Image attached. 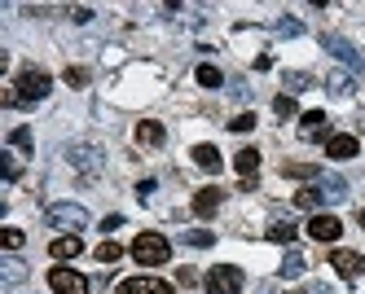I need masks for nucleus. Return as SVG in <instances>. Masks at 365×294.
Masks as SVG:
<instances>
[{"mask_svg":"<svg viewBox=\"0 0 365 294\" xmlns=\"http://www.w3.org/2000/svg\"><path fill=\"white\" fill-rule=\"evenodd\" d=\"M172 246H168V237L163 233H141L137 242H133V259L145 263V268H159V263H168Z\"/></svg>","mask_w":365,"mask_h":294,"instance_id":"nucleus-1","label":"nucleus"},{"mask_svg":"<svg viewBox=\"0 0 365 294\" xmlns=\"http://www.w3.org/2000/svg\"><path fill=\"white\" fill-rule=\"evenodd\" d=\"M44 224H48V229L80 233V229H88V211H84L80 202H58V206H48V211H44Z\"/></svg>","mask_w":365,"mask_h":294,"instance_id":"nucleus-2","label":"nucleus"},{"mask_svg":"<svg viewBox=\"0 0 365 294\" xmlns=\"http://www.w3.org/2000/svg\"><path fill=\"white\" fill-rule=\"evenodd\" d=\"M202 285H207V294H238L242 290V268L238 263H216V268L202 277Z\"/></svg>","mask_w":365,"mask_h":294,"instance_id":"nucleus-3","label":"nucleus"},{"mask_svg":"<svg viewBox=\"0 0 365 294\" xmlns=\"http://www.w3.org/2000/svg\"><path fill=\"white\" fill-rule=\"evenodd\" d=\"M48 84H53V79H48V70H40V66H27V70H22L18 75V101H40V97H48Z\"/></svg>","mask_w":365,"mask_h":294,"instance_id":"nucleus-4","label":"nucleus"},{"mask_svg":"<svg viewBox=\"0 0 365 294\" xmlns=\"http://www.w3.org/2000/svg\"><path fill=\"white\" fill-rule=\"evenodd\" d=\"M48 285H53V294H88V277L66 268V263H58V268H48Z\"/></svg>","mask_w":365,"mask_h":294,"instance_id":"nucleus-5","label":"nucleus"},{"mask_svg":"<svg viewBox=\"0 0 365 294\" xmlns=\"http://www.w3.org/2000/svg\"><path fill=\"white\" fill-rule=\"evenodd\" d=\"M334 132H330V119L322 110H308L299 115V141H330Z\"/></svg>","mask_w":365,"mask_h":294,"instance_id":"nucleus-6","label":"nucleus"},{"mask_svg":"<svg viewBox=\"0 0 365 294\" xmlns=\"http://www.w3.org/2000/svg\"><path fill=\"white\" fill-rule=\"evenodd\" d=\"M330 263H334V273L344 281H361L365 277V255H356V251H334Z\"/></svg>","mask_w":365,"mask_h":294,"instance_id":"nucleus-7","label":"nucleus"},{"mask_svg":"<svg viewBox=\"0 0 365 294\" xmlns=\"http://www.w3.org/2000/svg\"><path fill=\"white\" fill-rule=\"evenodd\" d=\"M339 233H344V224H339V216H312L308 220V237L312 242H339Z\"/></svg>","mask_w":365,"mask_h":294,"instance_id":"nucleus-8","label":"nucleus"},{"mask_svg":"<svg viewBox=\"0 0 365 294\" xmlns=\"http://www.w3.org/2000/svg\"><path fill=\"white\" fill-rule=\"evenodd\" d=\"M119 294H176V290L159 277H128V281H119Z\"/></svg>","mask_w":365,"mask_h":294,"instance_id":"nucleus-9","label":"nucleus"},{"mask_svg":"<svg viewBox=\"0 0 365 294\" xmlns=\"http://www.w3.org/2000/svg\"><path fill=\"white\" fill-rule=\"evenodd\" d=\"M356 149H361V141L348 137V132H334V137L326 141V158H334V163H348V158H356Z\"/></svg>","mask_w":365,"mask_h":294,"instance_id":"nucleus-10","label":"nucleus"},{"mask_svg":"<svg viewBox=\"0 0 365 294\" xmlns=\"http://www.w3.org/2000/svg\"><path fill=\"white\" fill-rule=\"evenodd\" d=\"M220 198H225V194L216 189V184L198 189V194H194V216H202V220H207V216H216V211H220Z\"/></svg>","mask_w":365,"mask_h":294,"instance_id":"nucleus-11","label":"nucleus"},{"mask_svg":"<svg viewBox=\"0 0 365 294\" xmlns=\"http://www.w3.org/2000/svg\"><path fill=\"white\" fill-rule=\"evenodd\" d=\"M84 251V242H80V233H62V237H53V246H48V255H53L58 263L62 259H75V255H80Z\"/></svg>","mask_w":365,"mask_h":294,"instance_id":"nucleus-12","label":"nucleus"},{"mask_svg":"<svg viewBox=\"0 0 365 294\" xmlns=\"http://www.w3.org/2000/svg\"><path fill=\"white\" fill-rule=\"evenodd\" d=\"M322 44H326V48H330V53H334V58H339V62H348V66H352V70H356V66H361V53H356V48H352V44H348V40H344V36H326V40H322Z\"/></svg>","mask_w":365,"mask_h":294,"instance_id":"nucleus-13","label":"nucleus"},{"mask_svg":"<svg viewBox=\"0 0 365 294\" xmlns=\"http://www.w3.org/2000/svg\"><path fill=\"white\" fill-rule=\"evenodd\" d=\"M317 189H322L326 202H344V198H348V180H344V176H322Z\"/></svg>","mask_w":365,"mask_h":294,"instance_id":"nucleus-14","label":"nucleus"},{"mask_svg":"<svg viewBox=\"0 0 365 294\" xmlns=\"http://www.w3.org/2000/svg\"><path fill=\"white\" fill-rule=\"evenodd\" d=\"M233 167H238V176H242V180H251V176L259 172V149H251V145H247V149H238V154H233Z\"/></svg>","mask_w":365,"mask_h":294,"instance_id":"nucleus-15","label":"nucleus"},{"mask_svg":"<svg viewBox=\"0 0 365 294\" xmlns=\"http://www.w3.org/2000/svg\"><path fill=\"white\" fill-rule=\"evenodd\" d=\"M194 163H198L202 172H212V176H216L225 158H220V149H216V145H194Z\"/></svg>","mask_w":365,"mask_h":294,"instance_id":"nucleus-16","label":"nucleus"},{"mask_svg":"<svg viewBox=\"0 0 365 294\" xmlns=\"http://www.w3.org/2000/svg\"><path fill=\"white\" fill-rule=\"evenodd\" d=\"M66 158H71L75 167H84V172H93L101 154H97V145H71V149H66Z\"/></svg>","mask_w":365,"mask_h":294,"instance_id":"nucleus-17","label":"nucleus"},{"mask_svg":"<svg viewBox=\"0 0 365 294\" xmlns=\"http://www.w3.org/2000/svg\"><path fill=\"white\" fill-rule=\"evenodd\" d=\"M168 141V132H163V123H137V145H163Z\"/></svg>","mask_w":365,"mask_h":294,"instance_id":"nucleus-18","label":"nucleus"},{"mask_svg":"<svg viewBox=\"0 0 365 294\" xmlns=\"http://www.w3.org/2000/svg\"><path fill=\"white\" fill-rule=\"evenodd\" d=\"M282 176L286 180H322L317 163H282Z\"/></svg>","mask_w":365,"mask_h":294,"instance_id":"nucleus-19","label":"nucleus"},{"mask_svg":"<svg viewBox=\"0 0 365 294\" xmlns=\"http://www.w3.org/2000/svg\"><path fill=\"white\" fill-rule=\"evenodd\" d=\"M322 189H317V184H308V189H299L295 194V206H304V211H312V216H322Z\"/></svg>","mask_w":365,"mask_h":294,"instance_id":"nucleus-20","label":"nucleus"},{"mask_svg":"<svg viewBox=\"0 0 365 294\" xmlns=\"http://www.w3.org/2000/svg\"><path fill=\"white\" fill-rule=\"evenodd\" d=\"M304 273H308V259H304L299 251H291V255L282 259V277H286V281H295V277H304Z\"/></svg>","mask_w":365,"mask_h":294,"instance_id":"nucleus-21","label":"nucleus"},{"mask_svg":"<svg viewBox=\"0 0 365 294\" xmlns=\"http://www.w3.org/2000/svg\"><path fill=\"white\" fill-rule=\"evenodd\" d=\"M269 242L291 246V242H295V224H291V220H273V224H269Z\"/></svg>","mask_w":365,"mask_h":294,"instance_id":"nucleus-22","label":"nucleus"},{"mask_svg":"<svg viewBox=\"0 0 365 294\" xmlns=\"http://www.w3.org/2000/svg\"><path fill=\"white\" fill-rule=\"evenodd\" d=\"M326 84H330V93H334V97H352V93H356L352 75H344V70H334V75L326 79Z\"/></svg>","mask_w":365,"mask_h":294,"instance_id":"nucleus-23","label":"nucleus"},{"mask_svg":"<svg viewBox=\"0 0 365 294\" xmlns=\"http://www.w3.org/2000/svg\"><path fill=\"white\" fill-rule=\"evenodd\" d=\"M180 242H185V246H198V251H207V246L216 242V237L207 233V229H185V233H180Z\"/></svg>","mask_w":365,"mask_h":294,"instance_id":"nucleus-24","label":"nucleus"},{"mask_svg":"<svg viewBox=\"0 0 365 294\" xmlns=\"http://www.w3.org/2000/svg\"><path fill=\"white\" fill-rule=\"evenodd\" d=\"M123 259V246L119 242H101L97 246V263H119Z\"/></svg>","mask_w":365,"mask_h":294,"instance_id":"nucleus-25","label":"nucleus"},{"mask_svg":"<svg viewBox=\"0 0 365 294\" xmlns=\"http://www.w3.org/2000/svg\"><path fill=\"white\" fill-rule=\"evenodd\" d=\"M198 84H202V88H220L225 75H220L216 66H198Z\"/></svg>","mask_w":365,"mask_h":294,"instance_id":"nucleus-26","label":"nucleus"},{"mask_svg":"<svg viewBox=\"0 0 365 294\" xmlns=\"http://www.w3.org/2000/svg\"><path fill=\"white\" fill-rule=\"evenodd\" d=\"M273 110H277V119H291V115H295V97H291V93H277V97H273Z\"/></svg>","mask_w":365,"mask_h":294,"instance_id":"nucleus-27","label":"nucleus"},{"mask_svg":"<svg viewBox=\"0 0 365 294\" xmlns=\"http://www.w3.org/2000/svg\"><path fill=\"white\" fill-rule=\"evenodd\" d=\"M66 84H71V88H84V84H88V70H84V66H66Z\"/></svg>","mask_w":365,"mask_h":294,"instance_id":"nucleus-28","label":"nucleus"},{"mask_svg":"<svg viewBox=\"0 0 365 294\" xmlns=\"http://www.w3.org/2000/svg\"><path fill=\"white\" fill-rule=\"evenodd\" d=\"M229 127H233V132H251V127H255V115H251V110H247V115H233Z\"/></svg>","mask_w":365,"mask_h":294,"instance_id":"nucleus-29","label":"nucleus"},{"mask_svg":"<svg viewBox=\"0 0 365 294\" xmlns=\"http://www.w3.org/2000/svg\"><path fill=\"white\" fill-rule=\"evenodd\" d=\"M22 242H27V237H22V229H5V246H9V251H22Z\"/></svg>","mask_w":365,"mask_h":294,"instance_id":"nucleus-30","label":"nucleus"},{"mask_svg":"<svg viewBox=\"0 0 365 294\" xmlns=\"http://www.w3.org/2000/svg\"><path fill=\"white\" fill-rule=\"evenodd\" d=\"M5 277H9V281H22V277H27V268H22L18 259H5Z\"/></svg>","mask_w":365,"mask_h":294,"instance_id":"nucleus-31","label":"nucleus"},{"mask_svg":"<svg viewBox=\"0 0 365 294\" xmlns=\"http://www.w3.org/2000/svg\"><path fill=\"white\" fill-rule=\"evenodd\" d=\"M9 141H14L18 149H31V132H27V127H14V137H9Z\"/></svg>","mask_w":365,"mask_h":294,"instance_id":"nucleus-32","label":"nucleus"},{"mask_svg":"<svg viewBox=\"0 0 365 294\" xmlns=\"http://www.w3.org/2000/svg\"><path fill=\"white\" fill-rule=\"evenodd\" d=\"M304 31V26L295 22V18H286V22H277V36H299Z\"/></svg>","mask_w":365,"mask_h":294,"instance_id":"nucleus-33","label":"nucleus"},{"mask_svg":"<svg viewBox=\"0 0 365 294\" xmlns=\"http://www.w3.org/2000/svg\"><path fill=\"white\" fill-rule=\"evenodd\" d=\"M304 84H308V75H286V88H291V97H295Z\"/></svg>","mask_w":365,"mask_h":294,"instance_id":"nucleus-34","label":"nucleus"},{"mask_svg":"<svg viewBox=\"0 0 365 294\" xmlns=\"http://www.w3.org/2000/svg\"><path fill=\"white\" fill-rule=\"evenodd\" d=\"M5 176L18 180V158H14V154H5Z\"/></svg>","mask_w":365,"mask_h":294,"instance_id":"nucleus-35","label":"nucleus"},{"mask_svg":"<svg viewBox=\"0 0 365 294\" xmlns=\"http://www.w3.org/2000/svg\"><path fill=\"white\" fill-rule=\"evenodd\" d=\"M356 220H361V229H365V206H361V216H356Z\"/></svg>","mask_w":365,"mask_h":294,"instance_id":"nucleus-36","label":"nucleus"},{"mask_svg":"<svg viewBox=\"0 0 365 294\" xmlns=\"http://www.w3.org/2000/svg\"><path fill=\"white\" fill-rule=\"evenodd\" d=\"M291 294H304V290H291Z\"/></svg>","mask_w":365,"mask_h":294,"instance_id":"nucleus-37","label":"nucleus"}]
</instances>
